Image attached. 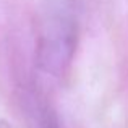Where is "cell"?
<instances>
[{
    "instance_id": "1",
    "label": "cell",
    "mask_w": 128,
    "mask_h": 128,
    "mask_svg": "<svg viewBox=\"0 0 128 128\" xmlns=\"http://www.w3.org/2000/svg\"><path fill=\"white\" fill-rule=\"evenodd\" d=\"M78 44V24L66 13H54L42 21L36 42V65L42 73L60 78L70 68Z\"/></svg>"
},
{
    "instance_id": "2",
    "label": "cell",
    "mask_w": 128,
    "mask_h": 128,
    "mask_svg": "<svg viewBox=\"0 0 128 128\" xmlns=\"http://www.w3.org/2000/svg\"><path fill=\"white\" fill-rule=\"evenodd\" d=\"M31 128H62L50 106L34 99L31 104Z\"/></svg>"
}]
</instances>
